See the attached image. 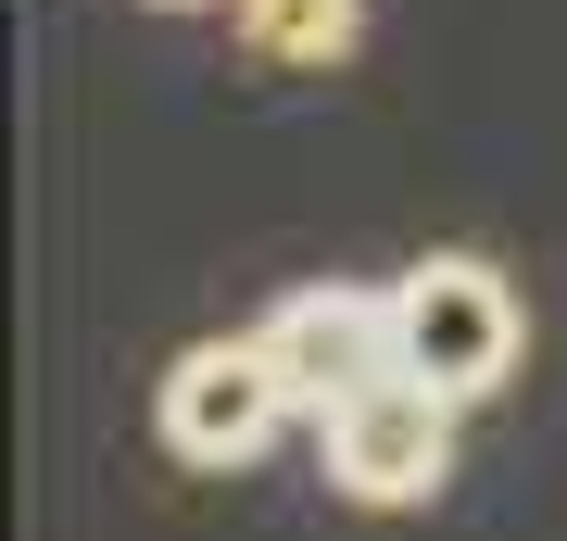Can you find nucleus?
I'll use <instances>...</instances> for the list:
<instances>
[{
	"instance_id": "obj_3",
	"label": "nucleus",
	"mask_w": 567,
	"mask_h": 541,
	"mask_svg": "<svg viewBox=\"0 0 567 541\" xmlns=\"http://www.w3.org/2000/svg\"><path fill=\"white\" fill-rule=\"evenodd\" d=\"M278 428H290V391L252 341H203L164 365V454L177 466H252Z\"/></svg>"
},
{
	"instance_id": "obj_4",
	"label": "nucleus",
	"mask_w": 567,
	"mask_h": 541,
	"mask_svg": "<svg viewBox=\"0 0 567 541\" xmlns=\"http://www.w3.org/2000/svg\"><path fill=\"white\" fill-rule=\"evenodd\" d=\"M316 441H328V479H341L353 503H429V491L454 479V403L416 391V378H391L379 403L328 416Z\"/></svg>"
},
{
	"instance_id": "obj_2",
	"label": "nucleus",
	"mask_w": 567,
	"mask_h": 541,
	"mask_svg": "<svg viewBox=\"0 0 567 541\" xmlns=\"http://www.w3.org/2000/svg\"><path fill=\"white\" fill-rule=\"evenodd\" d=\"M391 315H404V378H416V391L492 403V391L517 378L529 315H517V290L492 278L480 252H429L416 278H391Z\"/></svg>"
},
{
	"instance_id": "obj_1",
	"label": "nucleus",
	"mask_w": 567,
	"mask_h": 541,
	"mask_svg": "<svg viewBox=\"0 0 567 541\" xmlns=\"http://www.w3.org/2000/svg\"><path fill=\"white\" fill-rule=\"evenodd\" d=\"M252 353L278 365V391H290V416H353V403H379L391 378H404V315H391V290H353V278H328V290H290L278 315L252 327Z\"/></svg>"
},
{
	"instance_id": "obj_6",
	"label": "nucleus",
	"mask_w": 567,
	"mask_h": 541,
	"mask_svg": "<svg viewBox=\"0 0 567 541\" xmlns=\"http://www.w3.org/2000/svg\"><path fill=\"white\" fill-rule=\"evenodd\" d=\"M152 13H215V0H152Z\"/></svg>"
},
{
	"instance_id": "obj_5",
	"label": "nucleus",
	"mask_w": 567,
	"mask_h": 541,
	"mask_svg": "<svg viewBox=\"0 0 567 541\" xmlns=\"http://www.w3.org/2000/svg\"><path fill=\"white\" fill-rule=\"evenodd\" d=\"M227 13H240V51L290 63V76H328V63H353V39H365V0H227Z\"/></svg>"
}]
</instances>
